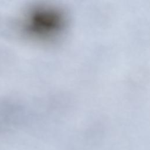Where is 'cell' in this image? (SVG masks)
<instances>
[{"instance_id": "1", "label": "cell", "mask_w": 150, "mask_h": 150, "mask_svg": "<svg viewBox=\"0 0 150 150\" xmlns=\"http://www.w3.org/2000/svg\"><path fill=\"white\" fill-rule=\"evenodd\" d=\"M52 9H35L25 18L23 28L33 36L49 37L57 33L62 27V16L57 11Z\"/></svg>"}]
</instances>
